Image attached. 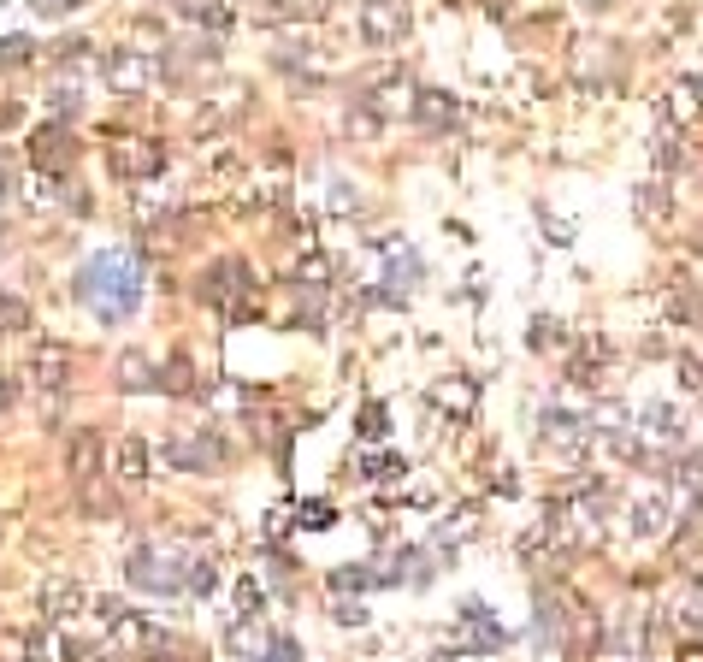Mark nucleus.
<instances>
[{
	"instance_id": "f257e3e1",
	"label": "nucleus",
	"mask_w": 703,
	"mask_h": 662,
	"mask_svg": "<svg viewBox=\"0 0 703 662\" xmlns=\"http://www.w3.org/2000/svg\"><path fill=\"white\" fill-rule=\"evenodd\" d=\"M668 515H674V497L662 491V485H644V491H633L627 503H621V532L627 538H662L668 532Z\"/></svg>"
},
{
	"instance_id": "f03ea898",
	"label": "nucleus",
	"mask_w": 703,
	"mask_h": 662,
	"mask_svg": "<svg viewBox=\"0 0 703 662\" xmlns=\"http://www.w3.org/2000/svg\"><path fill=\"white\" fill-rule=\"evenodd\" d=\"M107 172L125 178V184H136V178H160V172H166V148L148 142V136H125V142L107 148Z\"/></svg>"
},
{
	"instance_id": "7ed1b4c3",
	"label": "nucleus",
	"mask_w": 703,
	"mask_h": 662,
	"mask_svg": "<svg viewBox=\"0 0 703 662\" xmlns=\"http://www.w3.org/2000/svg\"><path fill=\"white\" fill-rule=\"evenodd\" d=\"M24 379H30L36 391H60L65 379H71V349L54 343V337H36L30 355H24Z\"/></svg>"
},
{
	"instance_id": "20e7f679",
	"label": "nucleus",
	"mask_w": 703,
	"mask_h": 662,
	"mask_svg": "<svg viewBox=\"0 0 703 662\" xmlns=\"http://www.w3.org/2000/svg\"><path fill=\"white\" fill-rule=\"evenodd\" d=\"M361 36L373 48H396L408 36V0H361Z\"/></svg>"
},
{
	"instance_id": "39448f33",
	"label": "nucleus",
	"mask_w": 703,
	"mask_h": 662,
	"mask_svg": "<svg viewBox=\"0 0 703 662\" xmlns=\"http://www.w3.org/2000/svg\"><path fill=\"white\" fill-rule=\"evenodd\" d=\"M101 456H107L101 432H95V426H77V432H71V444H65V473H71V485H77V491L101 479Z\"/></svg>"
},
{
	"instance_id": "423d86ee",
	"label": "nucleus",
	"mask_w": 703,
	"mask_h": 662,
	"mask_svg": "<svg viewBox=\"0 0 703 662\" xmlns=\"http://www.w3.org/2000/svg\"><path fill=\"white\" fill-rule=\"evenodd\" d=\"M107 83H113L119 95H142V89L154 83V60L136 54V48H113V54H107Z\"/></svg>"
},
{
	"instance_id": "0eeeda50",
	"label": "nucleus",
	"mask_w": 703,
	"mask_h": 662,
	"mask_svg": "<svg viewBox=\"0 0 703 662\" xmlns=\"http://www.w3.org/2000/svg\"><path fill=\"white\" fill-rule=\"evenodd\" d=\"M130 586H136V592H178L184 580L172 574V562H166L160 550H136V556H130Z\"/></svg>"
},
{
	"instance_id": "6e6552de",
	"label": "nucleus",
	"mask_w": 703,
	"mask_h": 662,
	"mask_svg": "<svg viewBox=\"0 0 703 662\" xmlns=\"http://www.w3.org/2000/svg\"><path fill=\"white\" fill-rule=\"evenodd\" d=\"M83 603H89V592H83V586H77V580H48V586H42V615H48V621H54V627H65V621H71V615H83Z\"/></svg>"
},
{
	"instance_id": "1a4fd4ad",
	"label": "nucleus",
	"mask_w": 703,
	"mask_h": 662,
	"mask_svg": "<svg viewBox=\"0 0 703 662\" xmlns=\"http://www.w3.org/2000/svg\"><path fill=\"white\" fill-rule=\"evenodd\" d=\"M113 467H119V479H125L130 491H136V485H148V473H154V450H148V438H119Z\"/></svg>"
},
{
	"instance_id": "9d476101",
	"label": "nucleus",
	"mask_w": 703,
	"mask_h": 662,
	"mask_svg": "<svg viewBox=\"0 0 703 662\" xmlns=\"http://www.w3.org/2000/svg\"><path fill=\"white\" fill-rule=\"evenodd\" d=\"M113 645H119V651H160V627H154L148 615L119 609V621H113Z\"/></svg>"
},
{
	"instance_id": "9b49d317",
	"label": "nucleus",
	"mask_w": 703,
	"mask_h": 662,
	"mask_svg": "<svg viewBox=\"0 0 703 662\" xmlns=\"http://www.w3.org/2000/svg\"><path fill=\"white\" fill-rule=\"evenodd\" d=\"M71 154H77V142H71V131H60V125H48V131L30 142V160H36V166H48V172H54L60 160L71 166Z\"/></svg>"
},
{
	"instance_id": "f8f14e48",
	"label": "nucleus",
	"mask_w": 703,
	"mask_h": 662,
	"mask_svg": "<svg viewBox=\"0 0 703 662\" xmlns=\"http://www.w3.org/2000/svg\"><path fill=\"white\" fill-rule=\"evenodd\" d=\"M166 462H178L184 473H207V467L219 462V444H207V438H201V444H190V438H172V444H166Z\"/></svg>"
},
{
	"instance_id": "ddd939ff",
	"label": "nucleus",
	"mask_w": 703,
	"mask_h": 662,
	"mask_svg": "<svg viewBox=\"0 0 703 662\" xmlns=\"http://www.w3.org/2000/svg\"><path fill=\"white\" fill-rule=\"evenodd\" d=\"M644 432H650L656 444H680V438H686V420L674 414V402H650V408H644Z\"/></svg>"
},
{
	"instance_id": "4468645a",
	"label": "nucleus",
	"mask_w": 703,
	"mask_h": 662,
	"mask_svg": "<svg viewBox=\"0 0 703 662\" xmlns=\"http://www.w3.org/2000/svg\"><path fill=\"white\" fill-rule=\"evenodd\" d=\"M119 385H125V391H154V367H148L142 349H125V355H119Z\"/></svg>"
},
{
	"instance_id": "2eb2a0df",
	"label": "nucleus",
	"mask_w": 703,
	"mask_h": 662,
	"mask_svg": "<svg viewBox=\"0 0 703 662\" xmlns=\"http://www.w3.org/2000/svg\"><path fill=\"white\" fill-rule=\"evenodd\" d=\"M633 207H639V219L662 225V219H668V207H674V196H668L662 184H639V190H633Z\"/></svg>"
},
{
	"instance_id": "dca6fc26",
	"label": "nucleus",
	"mask_w": 703,
	"mask_h": 662,
	"mask_svg": "<svg viewBox=\"0 0 703 662\" xmlns=\"http://www.w3.org/2000/svg\"><path fill=\"white\" fill-rule=\"evenodd\" d=\"M414 113H420V125H449V119H455V101H449V95H438V89H420Z\"/></svg>"
},
{
	"instance_id": "f3484780",
	"label": "nucleus",
	"mask_w": 703,
	"mask_h": 662,
	"mask_svg": "<svg viewBox=\"0 0 703 662\" xmlns=\"http://www.w3.org/2000/svg\"><path fill=\"white\" fill-rule=\"evenodd\" d=\"M668 314H674V320H680V326H698V290H692V284H686V278H680V284H674V290H668Z\"/></svg>"
},
{
	"instance_id": "a211bd4d",
	"label": "nucleus",
	"mask_w": 703,
	"mask_h": 662,
	"mask_svg": "<svg viewBox=\"0 0 703 662\" xmlns=\"http://www.w3.org/2000/svg\"><path fill=\"white\" fill-rule=\"evenodd\" d=\"M160 385H166L172 397H190V391H195V367H190V355H172V361H166V379H160Z\"/></svg>"
},
{
	"instance_id": "6ab92c4d",
	"label": "nucleus",
	"mask_w": 703,
	"mask_h": 662,
	"mask_svg": "<svg viewBox=\"0 0 703 662\" xmlns=\"http://www.w3.org/2000/svg\"><path fill=\"white\" fill-rule=\"evenodd\" d=\"M438 402H444L455 420H467V408H473V385H467V379H444V385H438Z\"/></svg>"
},
{
	"instance_id": "aec40b11",
	"label": "nucleus",
	"mask_w": 703,
	"mask_h": 662,
	"mask_svg": "<svg viewBox=\"0 0 703 662\" xmlns=\"http://www.w3.org/2000/svg\"><path fill=\"white\" fill-rule=\"evenodd\" d=\"M24 326H30V308H24V296L0 290V337H6V331H24Z\"/></svg>"
},
{
	"instance_id": "412c9836",
	"label": "nucleus",
	"mask_w": 703,
	"mask_h": 662,
	"mask_svg": "<svg viewBox=\"0 0 703 662\" xmlns=\"http://www.w3.org/2000/svg\"><path fill=\"white\" fill-rule=\"evenodd\" d=\"M184 586H190V592H213V586H219V568H213V562H207V556H195L190 562V580H184Z\"/></svg>"
},
{
	"instance_id": "4be33fe9",
	"label": "nucleus",
	"mask_w": 703,
	"mask_h": 662,
	"mask_svg": "<svg viewBox=\"0 0 703 662\" xmlns=\"http://www.w3.org/2000/svg\"><path fill=\"white\" fill-rule=\"evenodd\" d=\"M24 60H30V36H6V42H0V71L24 66Z\"/></svg>"
},
{
	"instance_id": "5701e85b",
	"label": "nucleus",
	"mask_w": 703,
	"mask_h": 662,
	"mask_svg": "<svg viewBox=\"0 0 703 662\" xmlns=\"http://www.w3.org/2000/svg\"><path fill=\"white\" fill-rule=\"evenodd\" d=\"M674 367H680V385H686V391H703V361L698 355H680Z\"/></svg>"
},
{
	"instance_id": "b1692460",
	"label": "nucleus",
	"mask_w": 703,
	"mask_h": 662,
	"mask_svg": "<svg viewBox=\"0 0 703 662\" xmlns=\"http://www.w3.org/2000/svg\"><path fill=\"white\" fill-rule=\"evenodd\" d=\"M390 473H402V456H373L367 462V479H390Z\"/></svg>"
},
{
	"instance_id": "393cba45",
	"label": "nucleus",
	"mask_w": 703,
	"mask_h": 662,
	"mask_svg": "<svg viewBox=\"0 0 703 662\" xmlns=\"http://www.w3.org/2000/svg\"><path fill=\"white\" fill-rule=\"evenodd\" d=\"M532 349H550L556 343V320H532V337H526Z\"/></svg>"
},
{
	"instance_id": "a878e982",
	"label": "nucleus",
	"mask_w": 703,
	"mask_h": 662,
	"mask_svg": "<svg viewBox=\"0 0 703 662\" xmlns=\"http://www.w3.org/2000/svg\"><path fill=\"white\" fill-rule=\"evenodd\" d=\"M272 662H302V645H296V639H284V633H278V639H272Z\"/></svg>"
},
{
	"instance_id": "bb28decb",
	"label": "nucleus",
	"mask_w": 703,
	"mask_h": 662,
	"mask_svg": "<svg viewBox=\"0 0 703 662\" xmlns=\"http://www.w3.org/2000/svg\"><path fill=\"white\" fill-rule=\"evenodd\" d=\"M331 207H361L355 184H343V178H337V184H331Z\"/></svg>"
},
{
	"instance_id": "cd10ccee",
	"label": "nucleus",
	"mask_w": 703,
	"mask_h": 662,
	"mask_svg": "<svg viewBox=\"0 0 703 662\" xmlns=\"http://www.w3.org/2000/svg\"><path fill=\"white\" fill-rule=\"evenodd\" d=\"M361 438H384V408H367L361 414Z\"/></svg>"
},
{
	"instance_id": "c85d7f7f",
	"label": "nucleus",
	"mask_w": 703,
	"mask_h": 662,
	"mask_svg": "<svg viewBox=\"0 0 703 662\" xmlns=\"http://www.w3.org/2000/svg\"><path fill=\"white\" fill-rule=\"evenodd\" d=\"M337 621H343V627H361V621H367V609H361V603H337Z\"/></svg>"
},
{
	"instance_id": "c756f323",
	"label": "nucleus",
	"mask_w": 703,
	"mask_h": 662,
	"mask_svg": "<svg viewBox=\"0 0 703 662\" xmlns=\"http://www.w3.org/2000/svg\"><path fill=\"white\" fill-rule=\"evenodd\" d=\"M24 651L36 662H48V633H24Z\"/></svg>"
},
{
	"instance_id": "7c9ffc66",
	"label": "nucleus",
	"mask_w": 703,
	"mask_h": 662,
	"mask_svg": "<svg viewBox=\"0 0 703 662\" xmlns=\"http://www.w3.org/2000/svg\"><path fill=\"white\" fill-rule=\"evenodd\" d=\"M237 603H243V609H260V586H255V580H243V586H237Z\"/></svg>"
},
{
	"instance_id": "2f4dec72",
	"label": "nucleus",
	"mask_w": 703,
	"mask_h": 662,
	"mask_svg": "<svg viewBox=\"0 0 703 662\" xmlns=\"http://www.w3.org/2000/svg\"><path fill=\"white\" fill-rule=\"evenodd\" d=\"M30 6H36V12H42V18H60L65 6H77V0H30Z\"/></svg>"
},
{
	"instance_id": "473e14b6",
	"label": "nucleus",
	"mask_w": 703,
	"mask_h": 662,
	"mask_svg": "<svg viewBox=\"0 0 703 662\" xmlns=\"http://www.w3.org/2000/svg\"><path fill=\"white\" fill-rule=\"evenodd\" d=\"M6 408H12V379L0 373V414H6Z\"/></svg>"
},
{
	"instance_id": "72a5a7b5",
	"label": "nucleus",
	"mask_w": 703,
	"mask_h": 662,
	"mask_svg": "<svg viewBox=\"0 0 703 662\" xmlns=\"http://www.w3.org/2000/svg\"><path fill=\"white\" fill-rule=\"evenodd\" d=\"M6 178H12V166H6V160H0V196H6Z\"/></svg>"
},
{
	"instance_id": "f704fd0d",
	"label": "nucleus",
	"mask_w": 703,
	"mask_h": 662,
	"mask_svg": "<svg viewBox=\"0 0 703 662\" xmlns=\"http://www.w3.org/2000/svg\"><path fill=\"white\" fill-rule=\"evenodd\" d=\"M680 662H703V645H692V651H686V657H680Z\"/></svg>"
},
{
	"instance_id": "c9c22d12",
	"label": "nucleus",
	"mask_w": 703,
	"mask_h": 662,
	"mask_svg": "<svg viewBox=\"0 0 703 662\" xmlns=\"http://www.w3.org/2000/svg\"><path fill=\"white\" fill-rule=\"evenodd\" d=\"M609 662H639V657H609Z\"/></svg>"
}]
</instances>
